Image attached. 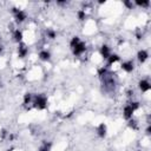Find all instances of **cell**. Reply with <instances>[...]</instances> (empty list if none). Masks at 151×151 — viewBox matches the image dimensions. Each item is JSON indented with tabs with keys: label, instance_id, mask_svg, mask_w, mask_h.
<instances>
[{
	"label": "cell",
	"instance_id": "cell-1",
	"mask_svg": "<svg viewBox=\"0 0 151 151\" xmlns=\"http://www.w3.org/2000/svg\"><path fill=\"white\" fill-rule=\"evenodd\" d=\"M70 48H71L73 55L80 57V55H83L86 52L87 46H86V44L79 37L76 35V37H72V39L70 40Z\"/></svg>",
	"mask_w": 151,
	"mask_h": 151
},
{
	"label": "cell",
	"instance_id": "cell-2",
	"mask_svg": "<svg viewBox=\"0 0 151 151\" xmlns=\"http://www.w3.org/2000/svg\"><path fill=\"white\" fill-rule=\"evenodd\" d=\"M32 105L37 110H45L47 107V97L45 94H34L32 99Z\"/></svg>",
	"mask_w": 151,
	"mask_h": 151
},
{
	"label": "cell",
	"instance_id": "cell-3",
	"mask_svg": "<svg viewBox=\"0 0 151 151\" xmlns=\"http://www.w3.org/2000/svg\"><path fill=\"white\" fill-rule=\"evenodd\" d=\"M12 13H13V17L18 24H21V22L26 21V19H27V13L21 8H13Z\"/></svg>",
	"mask_w": 151,
	"mask_h": 151
},
{
	"label": "cell",
	"instance_id": "cell-4",
	"mask_svg": "<svg viewBox=\"0 0 151 151\" xmlns=\"http://www.w3.org/2000/svg\"><path fill=\"white\" fill-rule=\"evenodd\" d=\"M12 39H13V41L17 42V44L22 42V41H24V33H22V31L19 29V28L13 29V31H12Z\"/></svg>",
	"mask_w": 151,
	"mask_h": 151
},
{
	"label": "cell",
	"instance_id": "cell-5",
	"mask_svg": "<svg viewBox=\"0 0 151 151\" xmlns=\"http://www.w3.org/2000/svg\"><path fill=\"white\" fill-rule=\"evenodd\" d=\"M27 54H28V47H27V45L24 41L20 42V44H18V57L20 59H22V58L27 57Z\"/></svg>",
	"mask_w": 151,
	"mask_h": 151
},
{
	"label": "cell",
	"instance_id": "cell-6",
	"mask_svg": "<svg viewBox=\"0 0 151 151\" xmlns=\"http://www.w3.org/2000/svg\"><path fill=\"white\" fill-rule=\"evenodd\" d=\"M138 87L143 93H147L151 90V84L147 79H140L138 81Z\"/></svg>",
	"mask_w": 151,
	"mask_h": 151
},
{
	"label": "cell",
	"instance_id": "cell-7",
	"mask_svg": "<svg viewBox=\"0 0 151 151\" xmlns=\"http://www.w3.org/2000/svg\"><path fill=\"white\" fill-rule=\"evenodd\" d=\"M99 53H100V57H101L103 59L106 60V59L112 54V51H111V48H110L109 45L104 44V45L100 46V48H99Z\"/></svg>",
	"mask_w": 151,
	"mask_h": 151
},
{
	"label": "cell",
	"instance_id": "cell-8",
	"mask_svg": "<svg viewBox=\"0 0 151 151\" xmlns=\"http://www.w3.org/2000/svg\"><path fill=\"white\" fill-rule=\"evenodd\" d=\"M120 68L126 73H131L134 70V64L132 60H125L120 64Z\"/></svg>",
	"mask_w": 151,
	"mask_h": 151
},
{
	"label": "cell",
	"instance_id": "cell-9",
	"mask_svg": "<svg viewBox=\"0 0 151 151\" xmlns=\"http://www.w3.org/2000/svg\"><path fill=\"white\" fill-rule=\"evenodd\" d=\"M134 112H136V111H134V110H133L129 104H126V105L123 107V117H124V119L129 120V119L133 118Z\"/></svg>",
	"mask_w": 151,
	"mask_h": 151
},
{
	"label": "cell",
	"instance_id": "cell-10",
	"mask_svg": "<svg viewBox=\"0 0 151 151\" xmlns=\"http://www.w3.org/2000/svg\"><path fill=\"white\" fill-rule=\"evenodd\" d=\"M96 133H97V136L99 138H105L106 134H107V126H106V124L100 123L97 126V129H96Z\"/></svg>",
	"mask_w": 151,
	"mask_h": 151
},
{
	"label": "cell",
	"instance_id": "cell-11",
	"mask_svg": "<svg viewBox=\"0 0 151 151\" xmlns=\"http://www.w3.org/2000/svg\"><path fill=\"white\" fill-rule=\"evenodd\" d=\"M147 59H149V52H147L146 50L142 48V50H139V51L137 52V60H138L140 64H144L145 61H147Z\"/></svg>",
	"mask_w": 151,
	"mask_h": 151
},
{
	"label": "cell",
	"instance_id": "cell-12",
	"mask_svg": "<svg viewBox=\"0 0 151 151\" xmlns=\"http://www.w3.org/2000/svg\"><path fill=\"white\" fill-rule=\"evenodd\" d=\"M51 52L48 51V50H46V48H42V50H40L39 51V53H38V58L41 60V61H50L51 60Z\"/></svg>",
	"mask_w": 151,
	"mask_h": 151
},
{
	"label": "cell",
	"instance_id": "cell-13",
	"mask_svg": "<svg viewBox=\"0 0 151 151\" xmlns=\"http://www.w3.org/2000/svg\"><path fill=\"white\" fill-rule=\"evenodd\" d=\"M119 60H120V57H119L118 54H116V53H112V54L106 59V61H107V67L111 66V65H113V64H116V63H118Z\"/></svg>",
	"mask_w": 151,
	"mask_h": 151
},
{
	"label": "cell",
	"instance_id": "cell-14",
	"mask_svg": "<svg viewBox=\"0 0 151 151\" xmlns=\"http://www.w3.org/2000/svg\"><path fill=\"white\" fill-rule=\"evenodd\" d=\"M46 37L48 39H55L57 38V32L53 28H47L46 29Z\"/></svg>",
	"mask_w": 151,
	"mask_h": 151
},
{
	"label": "cell",
	"instance_id": "cell-15",
	"mask_svg": "<svg viewBox=\"0 0 151 151\" xmlns=\"http://www.w3.org/2000/svg\"><path fill=\"white\" fill-rule=\"evenodd\" d=\"M77 18H78V20L84 21L86 19V12H85V9H78L77 11Z\"/></svg>",
	"mask_w": 151,
	"mask_h": 151
},
{
	"label": "cell",
	"instance_id": "cell-16",
	"mask_svg": "<svg viewBox=\"0 0 151 151\" xmlns=\"http://www.w3.org/2000/svg\"><path fill=\"white\" fill-rule=\"evenodd\" d=\"M134 6H139V7H147L150 5V1L149 0H143V1H134L133 2Z\"/></svg>",
	"mask_w": 151,
	"mask_h": 151
},
{
	"label": "cell",
	"instance_id": "cell-17",
	"mask_svg": "<svg viewBox=\"0 0 151 151\" xmlns=\"http://www.w3.org/2000/svg\"><path fill=\"white\" fill-rule=\"evenodd\" d=\"M124 5H125V6H126L129 9H131V8L134 6V4H133L132 1H124Z\"/></svg>",
	"mask_w": 151,
	"mask_h": 151
}]
</instances>
